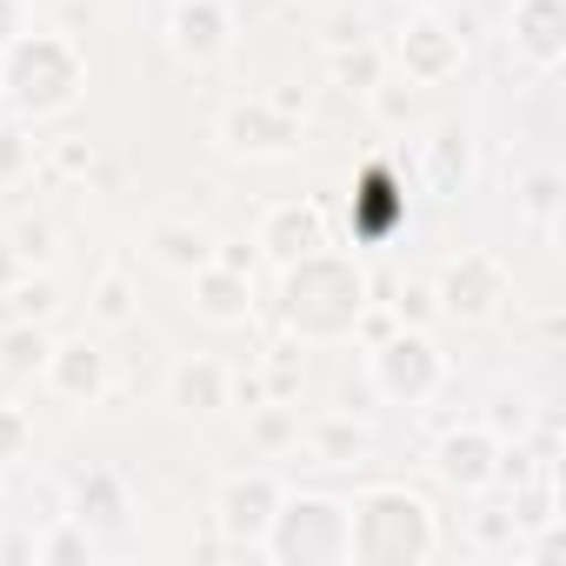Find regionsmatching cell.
Returning a JSON list of instances; mask_svg holds the SVG:
<instances>
[{"instance_id": "obj_25", "label": "cell", "mask_w": 566, "mask_h": 566, "mask_svg": "<svg viewBox=\"0 0 566 566\" xmlns=\"http://www.w3.org/2000/svg\"><path fill=\"white\" fill-rule=\"evenodd\" d=\"M28 28H21V0H0V48L8 41H21Z\"/></svg>"}, {"instance_id": "obj_22", "label": "cell", "mask_w": 566, "mask_h": 566, "mask_svg": "<svg viewBox=\"0 0 566 566\" xmlns=\"http://www.w3.org/2000/svg\"><path fill=\"white\" fill-rule=\"evenodd\" d=\"M28 160H34V147H28L14 127H0V180H8V174H21Z\"/></svg>"}, {"instance_id": "obj_19", "label": "cell", "mask_w": 566, "mask_h": 566, "mask_svg": "<svg viewBox=\"0 0 566 566\" xmlns=\"http://www.w3.org/2000/svg\"><path fill=\"white\" fill-rule=\"evenodd\" d=\"M154 240H160V260H174V266H207V240H200L193 227H160Z\"/></svg>"}, {"instance_id": "obj_5", "label": "cell", "mask_w": 566, "mask_h": 566, "mask_svg": "<svg viewBox=\"0 0 566 566\" xmlns=\"http://www.w3.org/2000/svg\"><path fill=\"white\" fill-rule=\"evenodd\" d=\"M374 387H380L387 400L420 407V400L440 387V354H433V340H427V334H394V340L374 354Z\"/></svg>"}, {"instance_id": "obj_26", "label": "cell", "mask_w": 566, "mask_h": 566, "mask_svg": "<svg viewBox=\"0 0 566 566\" xmlns=\"http://www.w3.org/2000/svg\"><path fill=\"white\" fill-rule=\"evenodd\" d=\"M340 81H360V87H374V54H354V61H340Z\"/></svg>"}, {"instance_id": "obj_12", "label": "cell", "mask_w": 566, "mask_h": 566, "mask_svg": "<svg viewBox=\"0 0 566 566\" xmlns=\"http://www.w3.org/2000/svg\"><path fill=\"white\" fill-rule=\"evenodd\" d=\"M174 48L187 61H213L227 48V8L220 0H180L174 8Z\"/></svg>"}, {"instance_id": "obj_27", "label": "cell", "mask_w": 566, "mask_h": 566, "mask_svg": "<svg viewBox=\"0 0 566 566\" xmlns=\"http://www.w3.org/2000/svg\"><path fill=\"white\" fill-rule=\"evenodd\" d=\"M526 207H533V213H546V207H553V180H546V174L533 180V193H526Z\"/></svg>"}, {"instance_id": "obj_11", "label": "cell", "mask_w": 566, "mask_h": 566, "mask_svg": "<svg viewBox=\"0 0 566 566\" xmlns=\"http://www.w3.org/2000/svg\"><path fill=\"white\" fill-rule=\"evenodd\" d=\"M48 380H54L67 400H101V387H107V360H101V347L67 340V347H48Z\"/></svg>"}, {"instance_id": "obj_16", "label": "cell", "mask_w": 566, "mask_h": 566, "mask_svg": "<svg viewBox=\"0 0 566 566\" xmlns=\"http://www.w3.org/2000/svg\"><path fill=\"white\" fill-rule=\"evenodd\" d=\"M513 41L539 61V67H553L559 61V0H520V8H513Z\"/></svg>"}, {"instance_id": "obj_15", "label": "cell", "mask_w": 566, "mask_h": 566, "mask_svg": "<svg viewBox=\"0 0 566 566\" xmlns=\"http://www.w3.org/2000/svg\"><path fill=\"white\" fill-rule=\"evenodd\" d=\"M193 301H200V314L207 321H247V273L240 266H193Z\"/></svg>"}, {"instance_id": "obj_14", "label": "cell", "mask_w": 566, "mask_h": 566, "mask_svg": "<svg viewBox=\"0 0 566 566\" xmlns=\"http://www.w3.org/2000/svg\"><path fill=\"white\" fill-rule=\"evenodd\" d=\"M273 506H280V486H273L266 473H247V480H233V486L220 493V520H227V533H266Z\"/></svg>"}, {"instance_id": "obj_23", "label": "cell", "mask_w": 566, "mask_h": 566, "mask_svg": "<svg viewBox=\"0 0 566 566\" xmlns=\"http://www.w3.org/2000/svg\"><path fill=\"white\" fill-rule=\"evenodd\" d=\"M28 447V413H14V407H0V460H14Z\"/></svg>"}, {"instance_id": "obj_6", "label": "cell", "mask_w": 566, "mask_h": 566, "mask_svg": "<svg viewBox=\"0 0 566 566\" xmlns=\"http://www.w3.org/2000/svg\"><path fill=\"white\" fill-rule=\"evenodd\" d=\"M227 147H240V154H294L301 147V120L287 107H266V101L233 107L227 114Z\"/></svg>"}, {"instance_id": "obj_3", "label": "cell", "mask_w": 566, "mask_h": 566, "mask_svg": "<svg viewBox=\"0 0 566 566\" xmlns=\"http://www.w3.org/2000/svg\"><path fill=\"white\" fill-rule=\"evenodd\" d=\"M433 546V520L413 493L400 486H380L367 493L354 513H347V559H367V566H400V559H427Z\"/></svg>"}, {"instance_id": "obj_9", "label": "cell", "mask_w": 566, "mask_h": 566, "mask_svg": "<svg viewBox=\"0 0 566 566\" xmlns=\"http://www.w3.org/2000/svg\"><path fill=\"white\" fill-rule=\"evenodd\" d=\"M354 233L360 240H394L400 233V180H394V167H367L354 180Z\"/></svg>"}, {"instance_id": "obj_7", "label": "cell", "mask_w": 566, "mask_h": 566, "mask_svg": "<svg viewBox=\"0 0 566 566\" xmlns=\"http://www.w3.org/2000/svg\"><path fill=\"white\" fill-rule=\"evenodd\" d=\"M260 247H266L273 260H301V253L327 247V220H321V207H314V200H287V207H273V213L260 220Z\"/></svg>"}, {"instance_id": "obj_18", "label": "cell", "mask_w": 566, "mask_h": 566, "mask_svg": "<svg viewBox=\"0 0 566 566\" xmlns=\"http://www.w3.org/2000/svg\"><path fill=\"white\" fill-rule=\"evenodd\" d=\"M220 367L213 360H180L174 367V407H187V413H213L220 407Z\"/></svg>"}, {"instance_id": "obj_17", "label": "cell", "mask_w": 566, "mask_h": 566, "mask_svg": "<svg viewBox=\"0 0 566 566\" xmlns=\"http://www.w3.org/2000/svg\"><path fill=\"white\" fill-rule=\"evenodd\" d=\"M74 520H81V526L114 533V526L127 520V493H120V480H114V473H87V480H81V493H74Z\"/></svg>"}, {"instance_id": "obj_24", "label": "cell", "mask_w": 566, "mask_h": 566, "mask_svg": "<svg viewBox=\"0 0 566 566\" xmlns=\"http://www.w3.org/2000/svg\"><path fill=\"white\" fill-rule=\"evenodd\" d=\"M81 553H87V526H81V533H54V539L41 546V559H81Z\"/></svg>"}, {"instance_id": "obj_1", "label": "cell", "mask_w": 566, "mask_h": 566, "mask_svg": "<svg viewBox=\"0 0 566 566\" xmlns=\"http://www.w3.org/2000/svg\"><path fill=\"white\" fill-rule=\"evenodd\" d=\"M367 314V280L354 260L340 253H301L287 260V280H280V321H287L301 340H340L354 334Z\"/></svg>"}, {"instance_id": "obj_4", "label": "cell", "mask_w": 566, "mask_h": 566, "mask_svg": "<svg viewBox=\"0 0 566 566\" xmlns=\"http://www.w3.org/2000/svg\"><path fill=\"white\" fill-rule=\"evenodd\" d=\"M266 553L273 559H301V566L347 559V506L340 500H321V493L280 500L273 520H266Z\"/></svg>"}, {"instance_id": "obj_10", "label": "cell", "mask_w": 566, "mask_h": 566, "mask_svg": "<svg viewBox=\"0 0 566 566\" xmlns=\"http://www.w3.org/2000/svg\"><path fill=\"white\" fill-rule=\"evenodd\" d=\"M500 287H506V273H500V260H486V253H467L453 273H447V307L453 314H467V321H480L493 301H500Z\"/></svg>"}, {"instance_id": "obj_2", "label": "cell", "mask_w": 566, "mask_h": 566, "mask_svg": "<svg viewBox=\"0 0 566 566\" xmlns=\"http://www.w3.org/2000/svg\"><path fill=\"white\" fill-rule=\"evenodd\" d=\"M81 94V54L61 34H21L0 48V101L14 114H61Z\"/></svg>"}, {"instance_id": "obj_20", "label": "cell", "mask_w": 566, "mask_h": 566, "mask_svg": "<svg viewBox=\"0 0 566 566\" xmlns=\"http://www.w3.org/2000/svg\"><path fill=\"white\" fill-rule=\"evenodd\" d=\"M0 354H8V367H14V374L48 367V340H41V334H28V327H14L8 340H0Z\"/></svg>"}, {"instance_id": "obj_13", "label": "cell", "mask_w": 566, "mask_h": 566, "mask_svg": "<svg viewBox=\"0 0 566 566\" xmlns=\"http://www.w3.org/2000/svg\"><path fill=\"white\" fill-rule=\"evenodd\" d=\"M440 473H447V486H486L500 467H493V433H480V427H467V433H447L440 440Z\"/></svg>"}, {"instance_id": "obj_21", "label": "cell", "mask_w": 566, "mask_h": 566, "mask_svg": "<svg viewBox=\"0 0 566 566\" xmlns=\"http://www.w3.org/2000/svg\"><path fill=\"white\" fill-rule=\"evenodd\" d=\"M433 167H440V187H453V174L467 180V140H460V134H440V147H433Z\"/></svg>"}, {"instance_id": "obj_8", "label": "cell", "mask_w": 566, "mask_h": 566, "mask_svg": "<svg viewBox=\"0 0 566 566\" xmlns=\"http://www.w3.org/2000/svg\"><path fill=\"white\" fill-rule=\"evenodd\" d=\"M400 61L413 81H447L460 67V34L440 21V14H420L407 34H400Z\"/></svg>"}, {"instance_id": "obj_28", "label": "cell", "mask_w": 566, "mask_h": 566, "mask_svg": "<svg viewBox=\"0 0 566 566\" xmlns=\"http://www.w3.org/2000/svg\"><path fill=\"white\" fill-rule=\"evenodd\" d=\"M427 8H433V0H427Z\"/></svg>"}]
</instances>
